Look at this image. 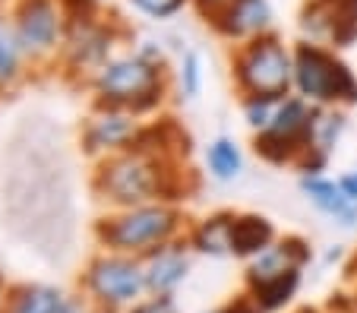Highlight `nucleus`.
<instances>
[{"label":"nucleus","instance_id":"nucleus-1","mask_svg":"<svg viewBox=\"0 0 357 313\" xmlns=\"http://www.w3.org/2000/svg\"><path fill=\"white\" fill-rule=\"evenodd\" d=\"M294 82L307 98H319V102H332V98H344V102H357V82L348 73L344 63L329 57L323 48L313 45H301L294 54Z\"/></svg>","mask_w":357,"mask_h":313},{"label":"nucleus","instance_id":"nucleus-2","mask_svg":"<svg viewBox=\"0 0 357 313\" xmlns=\"http://www.w3.org/2000/svg\"><path fill=\"white\" fill-rule=\"evenodd\" d=\"M237 76H241V82L253 96L278 98L288 89L294 70H291V61L282 45L275 38H263V41H253L237 57Z\"/></svg>","mask_w":357,"mask_h":313},{"label":"nucleus","instance_id":"nucleus-3","mask_svg":"<svg viewBox=\"0 0 357 313\" xmlns=\"http://www.w3.org/2000/svg\"><path fill=\"white\" fill-rule=\"evenodd\" d=\"M171 228H174V215L168 209H136L105 228V238L117 247H146L162 241Z\"/></svg>","mask_w":357,"mask_h":313},{"label":"nucleus","instance_id":"nucleus-4","mask_svg":"<svg viewBox=\"0 0 357 313\" xmlns=\"http://www.w3.org/2000/svg\"><path fill=\"white\" fill-rule=\"evenodd\" d=\"M101 181H105L111 197L121 199V203H139V199H146L158 184L152 165L139 155H127V158H117V162L105 165Z\"/></svg>","mask_w":357,"mask_h":313},{"label":"nucleus","instance_id":"nucleus-5","mask_svg":"<svg viewBox=\"0 0 357 313\" xmlns=\"http://www.w3.org/2000/svg\"><path fill=\"white\" fill-rule=\"evenodd\" d=\"M101 89L111 98H130L136 108H142V98H155V70H149L142 61H121L111 63L101 73Z\"/></svg>","mask_w":357,"mask_h":313},{"label":"nucleus","instance_id":"nucleus-6","mask_svg":"<svg viewBox=\"0 0 357 313\" xmlns=\"http://www.w3.org/2000/svg\"><path fill=\"white\" fill-rule=\"evenodd\" d=\"M92 288L101 298L111 300H130L139 294L142 288V273L133 263H123V259H101L92 269Z\"/></svg>","mask_w":357,"mask_h":313},{"label":"nucleus","instance_id":"nucleus-7","mask_svg":"<svg viewBox=\"0 0 357 313\" xmlns=\"http://www.w3.org/2000/svg\"><path fill=\"white\" fill-rule=\"evenodd\" d=\"M57 35V13L47 0H26L20 10V38L29 48H47Z\"/></svg>","mask_w":357,"mask_h":313},{"label":"nucleus","instance_id":"nucleus-8","mask_svg":"<svg viewBox=\"0 0 357 313\" xmlns=\"http://www.w3.org/2000/svg\"><path fill=\"white\" fill-rule=\"evenodd\" d=\"M269 22V3L266 0H231L222 13V32L228 35H250Z\"/></svg>","mask_w":357,"mask_h":313},{"label":"nucleus","instance_id":"nucleus-9","mask_svg":"<svg viewBox=\"0 0 357 313\" xmlns=\"http://www.w3.org/2000/svg\"><path fill=\"white\" fill-rule=\"evenodd\" d=\"M303 190L310 193V199L319 206V209H326L335 218H344V225H354L357 206H354V199L344 197V190L338 184L323 181V177H307V181H303Z\"/></svg>","mask_w":357,"mask_h":313},{"label":"nucleus","instance_id":"nucleus-10","mask_svg":"<svg viewBox=\"0 0 357 313\" xmlns=\"http://www.w3.org/2000/svg\"><path fill=\"white\" fill-rule=\"evenodd\" d=\"M272 238V225L266 218L257 215H243L231 225V250L241 253V257H250V253H259Z\"/></svg>","mask_w":357,"mask_h":313},{"label":"nucleus","instance_id":"nucleus-11","mask_svg":"<svg viewBox=\"0 0 357 313\" xmlns=\"http://www.w3.org/2000/svg\"><path fill=\"white\" fill-rule=\"evenodd\" d=\"M183 273H187V259H183L181 253H158V257L152 259V266H149L146 279L155 291H168V288H174L177 282L183 279Z\"/></svg>","mask_w":357,"mask_h":313},{"label":"nucleus","instance_id":"nucleus-12","mask_svg":"<svg viewBox=\"0 0 357 313\" xmlns=\"http://www.w3.org/2000/svg\"><path fill=\"white\" fill-rule=\"evenodd\" d=\"M130 137V121L121 114H108V117H98L89 130V146L98 149V146H117Z\"/></svg>","mask_w":357,"mask_h":313},{"label":"nucleus","instance_id":"nucleus-13","mask_svg":"<svg viewBox=\"0 0 357 313\" xmlns=\"http://www.w3.org/2000/svg\"><path fill=\"white\" fill-rule=\"evenodd\" d=\"M231 218H212V222H206V225L199 228V234H196V244H199V250L206 253H225L231 250Z\"/></svg>","mask_w":357,"mask_h":313},{"label":"nucleus","instance_id":"nucleus-14","mask_svg":"<svg viewBox=\"0 0 357 313\" xmlns=\"http://www.w3.org/2000/svg\"><path fill=\"white\" fill-rule=\"evenodd\" d=\"M209 168L215 171L222 181H228V177H234L237 171H241V152H237V146L231 143V139H218V143H212Z\"/></svg>","mask_w":357,"mask_h":313},{"label":"nucleus","instance_id":"nucleus-15","mask_svg":"<svg viewBox=\"0 0 357 313\" xmlns=\"http://www.w3.org/2000/svg\"><path fill=\"white\" fill-rule=\"evenodd\" d=\"M297 288V269L288 275H282V279H272L266 282V285H257V300L266 307V310H272V307H282L284 300L294 294Z\"/></svg>","mask_w":357,"mask_h":313},{"label":"nucleus","instance_id":"nucleus-16","mask_svg":"<svg viewBox=\"0 0 357 313\" xmlns=\"http://www.w3.org/2000/svg\"><path fill=\"white\" fill-rule=\"evenodd\" d=\"M13 313H61V294L51 288H32L16 300Z\"/></svg>","mask_w":357,"mask_h":313},{"label":"nucleus","instance_id":"nucleus-17","mask_svg":"<svg viewBox=\"0 0 357 313\" xmlns=\"http://www.w3.org/2000/svg\"><path fill=\"white\" fill-rule=\"evenodd\" d=\"M332 35L338 41H351L357 35V0H338L332 13Z\"/></svg>","mask_w":357,"mask_h":313},{"label":"nucleus","instance_id":"nucleus-18","mask_svg":"<svg viewBox=\"0 0 357 313\" xmlns=\"http://www.w3.org/2000/svg\"><path fill=\"white\" fill-rule=\"evenodd\" d=\"M16 54H20V45H16L13 32L3 20H0V76H13L16 70Z\"/></svg>","mask_w":357,"mask_h":313},{"label":"nucleus","instance_id":"nucleus-19","mask_svg":"<svg viewBox=\"0 0 357 313\" xmlns=\"http://www.w3.org/2000/svg\"><path fill=\"white\" fill-rule=\"evenodd\" d=\"M272 102L275 98H263V96H253L247 102V117H250V123H257V127H269L272 123Z\"/></svg>","mask_w":357,"mask_h":313},{"label":"nucleus","instance_id":"nucleus-20","mask_svg":"<svg viewBox=\"0 0 357 313\" xmlns=\"http://www.w3.org/2000/svg\"><path fill=\"white\" fill-rule=\"evenodd\" d=\"M133 3L152 16H168V13H174V10L183 7V0H133Z\"/></svg>","mask_w":357,"mask_h":313},{"label":"nucleus","instance_id":"nucleus-21","mask_svg":"<svg viewBox=\"0 0 357 313\" xmlns=\"http://www.w3.org/2000/svg\"><path fill=\"white\" fill-rule=\"evenodd\" d=\"M183 76H187V92H196V86H199V61H196V54L187 57V70H183Z\"/></svg>","mask_w":357,"mask_h":313},{"label":"nucleus","instance_id":"nucleus-22","mask_svg":"<svg viewBox=\"0 0 357 313\" xmlns=\"http://www.w3.org/2000/svg\"><path fill=\"white\" fill-rule=\"evenodd\" d=\"M344 190V197L348 199H357V174H348V177H342V184H338Z\"/></svg>","mask_w":357,"mask_h":313},{"label":"nucleus","instance_id":"nucleus-23","mask_svg":"<svg viewBox=\"0 0 357 313\" xmlns=\"http://www.w3.org/2000/svg\"><path fill=\"white\" fill-rule=\"evenodd\" d=\"M136 313H171V304L168 300H155V304L142 307V310H136Z\"/></svg>","mask_w":357,"mask_h":313}]
</instances>
